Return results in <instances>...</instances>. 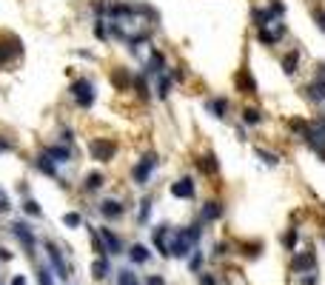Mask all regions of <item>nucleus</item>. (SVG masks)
Masks as SVG:
<instances>
[{
  "label": "nucleus",
  "mask_w": 325,
  "mask_h": 285,
  "mask_svg": "<svg viewBox=\"0 0 325 285\" xmlns=\"http://www.w3.org/2000/svg\"><path fill=\"white\" fill-rule=\"evenodd\" d=\"M202 228H205V225H200V222H191V225H183V228H171L168 256L183 260V256L191 254V251L200 245V240H202Z\"/></svg>",
  "instance_id": "nucleus-1"
},
{
  "label": "nucleus",
  "mask_w": 325,
  "mask_h": 285,
  "mask_svg": "<svg viewBox=\"0 0 325 285\" xmlns=\"http://www.w3.org/2000/svg\"><path fill=\"white\" fill-rule=\"evenodd\" d=\"M69 97H72V103L80 111H92L94 103H97V83H94V77H88V74L74 77L69 83Z\"/></svg>",
  "instance_id": "nucleus-2"
},
{
  "label": "nucleus",
  "mask_w": 325,
  "mask_h": 285,
  "mask_svg": "<svg viewBox=\"0 0 325 285\" xmlns=\"http://www.w3.org/2000/svg\"><path fill=\"white\" fill-rule=\"evenodd\" d=\"M157 165H160V154L154 149H145L143 154H140V160L134 165L129 168V180L137 188H145V185L152 183V177H154V171H157Z\"/></svg>",
  "instance_id": "nucleus-3"
},
{
  "label": "nucleus",
  "mask_w": 325,
  "mask_h": 285,
  "mask_svg": "<svg viewBox=\"0 0 325 285\" xmlns=\"http://www.w3.org/2000/svg\"><path fill=\"white\" fill-rule=\"evenodd\" d=\"M88 160L97 165H106V163H114L117 154H120V142L114 140V137H88Z\"/></svg>",
  "instance_id": "nucleus-4"
},
{
  "label": "nucleus",
  "mask_w": 325,
  "mask_h": 285,
  "mask_svg": "<svg viewBox=\"0 0 325 285\" xmlns=\"http://www.w3.org/2000/svg\"><path fill=\"white\" fill-rule=\"evenodd\" d=\"M300 140L308 146V151H314V154L325 163V111H319V114L311 117L308 128H305V134L300 137Z\"/></svg>",
  "instance_id": "nucleus-5"
},
{
  "label": "nucleus",
  "mask_w": 325,
  "mask_h": 285,
  "mask_svg": "<svg viewBox=\"0 0 325 285\" xmlns=\"http://www.w3.org/2000/svg\"><path fill=\"white\" fill-rule=\"evenodd\" d=\"M285 35H288L285 20H274L271 26H265V28H254V40L260 43L262 49H277V46L285 40Z\"/></svg>",
  "instance_id": "nucleus-6"
},
{
  "label": "nucleus",
  "mask_w": 325,
  "mask_h": 285,
  "mask_svg": "<svg viewBox=\"0 0 325 285\" xmlns=\"http://www.w3.org/2000/svg\"><path fill=\"white\" fill-rule=\"evenodd\" d=\"M29 165L37 171V174H43V177H49V180H54V183H60V188H66V191L72 188V183H69V180L60 177V165L54 163V160H49L43 151H37V154L29 160Z\"/></svg>",
  "instance_id": "nucleus-7"
},
{
  "label": "nucleus",
  "mask_w": 325,
  "mask_h": 285,
  "mask_svg": "<svg viewBox=\"0 0 325 285\" xmlns=\"http://www.w3.org/2000/svg\"><path fill=\"white\" fill-rule=\"evenodd\" d=\"M23 57V40L12 32H0V69Z\"/></svg>",
  "instance_id": "nucleus-8"
},
{
  "label": "nucleus",
  "mask_w": 325,
  "mask_h": 285,
  "mask_svg": "<svg viewBox=\"0 0 325 285\" xmlns=\"http://www.w3.org/2000/svg\"><path fill=\"white\" fill-rule=\"evenodd\" d=\"M168 66H171V63H168V54H166V51H160V49H154V46H149V51H145V57H143V69H140V71H143L149 80H154L157 74H166Z\"/></svg>",
  "instance_id": "nucleus-9"
},
{
  "label": "nucleus",
  "mask_w": 325,
  "mask_h": 285,
  "mask_svg": "<svg viewBox=\"0 0 325 285\" xmlns=\"http://www.w3.org/2000/svg\"><path fill=\"white\" fill-rule=\"evenodd\" d=\"M40 151H43L49 160H54L57 165H69V163H74V157H77V146H69V142H60V140L43 142Z\"/></svg>",
  "instance_id": "nucleus-10"
},
{
  "label": "nucleus",
  "mask_w": 325,
  "mask_h": 285,
  "mask_svg": "<svg viewBox=\"0 0 325 285\" xmlns=\"http://www.w3.org/2000/svg\"><path fill=\"white\" fill-rule=\"evenodd\" d=\"M9 234L15 237V240L20 242L23 248L29 251L32 260H35V254H37V237H35V228H29L26 222H20V220H12V222H9Z\"/></svg>",
  "instance_id": "nucleus-11"
},
{
  "label": "nucleus",
  "mask_w": 325,
  "mask_h": 285,
  "mask_svg": "<svg viewBox=\"0 0 325 285\" xmlns=\"http://www.w3.org/2000/svg\"><path fill=\"white\" fill-rule=\"evenodd\" d=\"M46 254H49L51 274L57 279H63V282H69V263L63 260V251H60V245L54 240H46Z\"/></svg>",
  "instance_id": "nucleus-12"
},
{
  "label": "nucleus",
  "mask_w": 325,
  "mask_h": 285,
  "mask_svg": "<svg viewBox=\"0 0 325 285\" xmlns=\"http://www.w3.org/2000/svg\"><path fill=\"white\" fill-rule=\"evenodd\" d=\"M168 194H171L174 200H186V203H191V200L197 197L194 174H183V177H177L174 183H168Z\"/></svg>",
  "instance_id": "nucleus-13"
},
{
  "label": "nucleus",
  "mask_w": 325,
  "mask_h": 285,
  "mask_svg": "<svg viewBox=\"0 0 325 285\" xmlns=\"http://www.w3.org/2000/svg\"><path fill=\"white\" fill-rule=\"evenodd\" d=\"M126 211H129V203H123V200H117V197H103L100 203H97V214L108 222L123 220Z\"/></svg>",
  "instance_id": "nucleus-14"
},
{
  "label": "nucleus",
  "mask_w": 325,
  "mask_h": 285,
  "mask_svg": "<svg viewBox=\"0 0 325 285\" xmlns=\"http://www.w3.org/2000/svg\"><path fill=\"white\" fill-rule=\"evenodd\" d=\"M234 92L243 94V97H257V94H260V83H257V77L251 74L248 66H243V69L234 74Z\"/></svg>",
  "instance_id": "nucleus-15"
},
{
  "label": "nucleus",
  "mask_w": 325,
  "mask_h": 285,
  "mask_svg": "<svg viewBox=\"0 0 325 285\" xmlns=\"http://www.w3.org/2000/svg\"><path fill=\"white\" fill-rule=\"evenodd\" d=\"M223 214H225V203L223 200H217V197H211V200H205L200 206V211H197V222L200 225H214L217 220H223Z\"/></svg>",
  "instance_id": "nucleus-16"
},
{
  "label": "nucleus",
  "mask_w": 325,
  "mask_h": 285,
  "mask_svg": "<svg viewBox=\"0 0 325 285\" xmlns=\"http://www.w3.org/2000/svg\"><path fill=\"white\" fill-rule=\"evenodd\" d=\"M106 185H108V174L103 168L86 171V174L80 177V191H83V194H100Z\"/></svg>",
  "instance_id": "nucleus-17"
},
{
  "label": "nucleus",
  "mask_w": 325,
  "mask_h": 285,
  "mask_svg": "<svg viewBox=\"0 0 325 285\" xmlns=\"http://www.w3.org/2000/svg\"><path fill=\"white\" fill-rule=\"evenodd\" d=\"M97 234H100V240H103V248H106V256L126 254V242H123V237L117 234V231H111L108 225H100V228H97Z\"/></svg>",
  "instance_id": "nucleus-18"
},
{
  "label": "nucleus",
  "mask_w": 325,
  "mask_h": 285,
  "mask_svg": "<svg viewBox=\"0 0 325 285\" xmlns=\"http://www.w3.org/2000/svg\"><path fill=\"white\" fill-rule=\"evenodd\" d=\"M202 108H205V114H211L214 120H225L228 111H231V100L225 97V94H211V97H205Z\"/></svg>",
  "instance_id": "nucleus-19"
},
{
  "label": "nucleus",
  "mask_w": 325,
  "mask_h": 285,
  "mask_svg": "<svg viewBox=\"0 0 325 285\" xmlns=\"http://www.w3.org/2000/svg\"><path fill=\"white\" fill-rule=\"evenodd\" d=\"M303 97L308 100L311 106H325V80H317V77H311L308 83H303Z\"/></svg>",
  "instance_id": "nucleus-20"
},
{
  "label": "nucleus",
  "mask_w": 325,
  "mask_h": 285,
  "mask_svg": "<svg viewBox=\"0 0 325 285\" xmlns=\"http://www.w3.org/2000/svg\"><path fill=\"white\" fill-rule=\"evenodd\" d=\"M108 80L114 86V92H131V80H134V69L129 66H114L108 71Z\"/></svg>",
  "instance_id": "nucleus-21"
},
{
  "label": "nucleus",
  "mask_w": 325,
  "mask_h": 285,
  "mask_svg": "<svg viewBox=\"0 0 325 285\" xmlns=\"http://www.w3.org/2000/svg\"><path fill=\"white\" fill-rule=\"evenodd\" d=\"M291 271L297 277L300 274H308V271H317V254L314 251H294V260H291Z\"/></svg>",
  "instance_id": "nucleus-22"
},
{
  "label": "nucleus",
  "mask_w": 325,
  "mask_h": 285,
  "mask_svg": "<svg viewBox=\"0 0 325 285\" xmlns=\"http://www.w3.org/2000/svg\"><path fill=\"white\" fill-rule=\"evenodd\" d=\"M194 168L200 171L202 177H217L220 174V160H217L214 151H202L194 157Z\"/></svg>",
  "instance_id": "nucleus-23"
},
{
  "label": "nucleus",
  "mask_w": 325,
  "mask_h": 285,
  "mask_svg": "<svg viewBox=\"0 0 325 285\" xmlns=\"http://www.w3.org/2000/svg\"><path fill=\"white\" fill-rule=\"evenodd\" d=\"M300 66H303V51L300 49H288L280 57V69L285 77H297V74H300Z\"/></svg>",
  "instance_id": "nucleus-24"
},
{
  "label": "nucleus",
  "mask_w": 325,
  "mask_h": 285,
  "mask_svg": "<svg viewBox=\"0 0 325 285\" xmlns=\"http://www.w3.org/2000/svg\"><path fill=\"white\" fill-rule=\"evenodd\" d=\"M240 123L246 128H262L265 123V111L260 106H243L240 108Z\"/></svg>",
  "instance_id": "nucleus-25"
},
{
  "label": "nucleus",
  "mask_w": 325,
  "mask_h": 285,
  "mask_svg": "<svg viewBox=\"0 0 325 285\" xmlns=\"http://www.w3.org/2000/svg\"><path fill=\"white\" fill-rule=\"evenodd\" d=\"M131 92H134V97H137L140 103H152V97H154L152 86H149V77H145L143 71H134V80H131Z\"/></svg>",
  "instance_id": "nucleus-26"
},
{
  "label": "nucleus",
  "mask_w": 325,
  "mask_h": 285,
  "mask_svg": "<svg viewBox=\"0 0 325 285\" xmlns=\"http://www.w3.org/2000/svg\"><path fill=\"white\" fill-rule=\"evenodd\" d=\"M168 240H171V225H166V222L154 225V231H152V245H154V248H157L163 256H168Z\"/></svg>",
  "instance_id": "nucleus-27"
},
{
  "label": "nucleus",
  "mask_w": 325,
  "mask_h": 285,
  "mask_svg": "<svg viewBox=\"0 0 325 285\" xmlns=\"http://www.w3.org/2000/svg\"><path fill=\"white\" fill-rule=\"evenodd\" d=\"M248 20H251L254 28H265L274 23V17H271V12H268L265 3H254L251 6V14H248Z\"/></svg>",
  "instance_id": "nucleus-28"
},
{
  "label": "nucleus",
  "mask_w": 325,
  "mask_h": 285,
  "mask_svg": "<svg viewBox=\"0 0 325 285\" xmlns=\"http://www.w3.org/2000/svg\"><path fill=\"white\" fill-rule=\"evenodd\" d=\"M152 92H154V97H157V100H168V97H171L174 80L168 77V71H166V74H157V77H154V89H152Z\"/></svg>",
  "instance_id": "nucleus-29"
},
{
  "label": "nucleus",
  "mask_w": 325,
  "mask_h": 285,
  "mask_svg": "<svg viewBox=\"0 0 325 285\" xmlns=\"http://www.w3.org/2000/svg\"><path fill=\"white\" fill-rule=\"evenodd\" d=\"M126 254H129V260H131L134 265H145L149 260H152V248H149L145 242H131Z\"/></svg>",
  "instance_id": "nucleus-30"
},
{
  "label": "nucleus",
  "mask_w": 325,
  "mask_h": 285,
  "mask_svg": "<svg viewBox=\"0 0 325 285\" xmlns=\"http://www.w3.org/2000/svg\"><path fill=\"white\" fill-rule=\"evenodd\" d=\"M254 154H257V160H260L262 165H268V168H277V165L282 163V154L280 151H271L268 146H254Z\"/></svg>",
  "instance_id": "nucleus-31"
},
{
  "label": "nucleus",
  "mask_w": 325,
  "mask_h": 285,
  "mask_svg": "<svg viewBox=\"0 0 325 285\" xmlns=\"http://www.w3.org/2000/svg\"><path fill=\"white\" fill-rule=\"evenodd\" d=\"M92 37H94L97 43H103V46H108V43H111L108 20H103V17H94V23H92Z\"/></svg>",
  "instance_id": "nucleus-32"
},
{
  "label": "nucleus",
  "mask_w": 325,
  "mask_h": 285,
  "mask_svg": "<svg viewBox=\"0 0 325 285\" xmlns=\"http://www.w3.org/2000/svg\"><path fill=\"white\" fill-rule=\"evenodd\" d=\"M152 208H154V197H152V194L140 197V203H137V225H140V228L149 222V217H152Z\"/></svg>",
  "instance_id": "nucleus-33"
},
{
  "label": "nucleus",
  "mask_w": 325,
  "mask_h": 285,
  "mask_svg": "<svg viewBox=\"0 0 325 285\" xmlns=\"http://www.w3.org/2000/svg\"><path fill=\"white\" fill-rule=\"evenodd\" d=\"M285 128H288L291 137H303L305 128H308V117H300V114H294V117H288V120H285Z\"/></svg>",
  "instance_id": "nucleus-34"
},
{
  "label": "nucleus",
  "mask_w": 325,
  "mask_h": 285,
  "mask_svg": "<svg viewBox=\"0 0 325 285\" xmlns=\"http://www.w3.org/2000/svg\"><path fill=\"white\" fill-rule=\"evenodd\" d=\"M237 251H240L243 256H260L262 251H265V245H262L260 240H254V242H248V240H240Z\"/></svg>",
  "instance_id": "nucleus-35"
},
{
  "label": "nucleus",
  "mask_w": 325,
  "mask_h": 285,
  "mask_svg": "<svg viewBox=\"0 0 325 285\" xmlns=\"http://www.w3.org/2000/svg\"><path fill=\"white\" fill-rule=\"evenodd\" d=\"M111 274V263H108V256H97L92 263V277L94 279H106Z\"/></svg>",
  "instance_id": "nucleus-36"
},
{
  "label": "nucleus",
  "mask_w": 325,
  "mask_h": 285,
  "mask_svg": "<svg viewBox=\"0 0 325 285\" xmlns=\"http://www.w3.org/2000/svg\"><path fill=\"white\" fill-rule=\"evenodd\" d=\"M268 12L274 20H285V14H288V6H285V0H265Z\"/></svg>",
  "instance_id": "nucleus-37"
},
{
  "label": "nucleus",
  "mask_w": 325,
  "mask_h": 285,
  "mask_svg": "<svg viewBox=\"0 0 325 285\" xmlns=\"http://www.w3.org/2000/svg\"><path fill=\"white\" fill-rule=\"evenodd\" d=\"M23 214H26V217L40 220V217H43V208H40V203H37L35 197H23Z\"/></svg>",
  "instance_id": "nucleus-38"
},
{
  "label": "nucleus",
  "mask_w": 325,
  "mask_h": 285,
  "mask_svg": "<svg viewBox=\"0 0 325 285\" xmlns=\"http://www.w3.org/2000/svg\"><path fill=\"white\" fill-rule=\"evenodd\" d=\"M108 6H111V0H88V9H92V17H108Z\"/></svg>",
  "instance_id": "nucleus-39"
},
{
  "label": "nucleus",
  "mask_w": 325,
  "mask_h": 285,
  "mask_svg": "<svg viewBox=\"0 0 325 285\" xmlns=\"http://www.w3.org/2000/svg\"><path fill=\"white\" fill-rule=\"evenodd\" d=\"M202 263H205V254H202L200 248H194L191 254H188V271H191V274H200Z\"/></svg>",
  "instance_id": "nucleus-40"
},
{
  "label": "nucleus",
  "mask_w": 325,
  "mask_h": 285,
  "mask_svg": "<svg viewBox=\"0 0 325 285\" xmlns=\"http://www.w3.org/2000/svg\"><path fill=\"white\" fill-rule=\"evenodd\" d=\"M83 222H86V220H83V211H66L63 214V225L72 228V231H77Z\"/></svg>",
  "instance_id": "nucleus-41"
},
{
  "label": "nucleus",
  "mask_w": 325,
  "mask_h": 285,
  "mask_svg": "<svg viewBox=\"0 0 325 285\" xmlns=\"http://www.w3.org/2000/svg\"><path fill=\"white\" fill-rule=\"evenodd\" d=\"M297 240H300V231H297L294 225L285 228V234H282V245H285V251H291V254H294V251H297Z\"/></svg>",
  "instance_id": "nucleus-42"
},
{
  "label": "nucleus",
  "mask_w": 325,
  "mask_h": 285,
  "mask_svg": "<svg viewBox=\"0 0 325 285\" xmlns=\"http://www.w3.org/2000/svg\"><path fill=\"white\" fill-rule=\"evenodd\" d=\"M117 285H140V279L131 268H120L117 271Z\"/></svg>",
  "instance_id": "nucleus-43"
},
{
  "label": "nucleus",
  "mask_w": 325,
  "mask_h": 285,
  "mask_svg": "<svg viewBox=\"0 0 325 285\" xmlns=\"http://www.w3.org/2000/svg\"><path fill=\"white\" fill-rule=\"evenodd\" d=\"M12 151H17V140L12 134H3V131H0V157L12 154Z\"/></svg>",
  "instance_id": "nucleus-44"
},
{
  "label": "nucleus",
  "mask_w": 325,
  "mask_h": 285,
  "mask_svg": "<svg viewBox=\"0 0 325 285\" xmlns=\"http://www.w3.org/2000/svg\"><path fill=\"white\" fill-rule=\"evenodd\" d=\"M37 285H54V274L49 265H37Z\"/></svg>",
  "instance_id": "nucleus-45"
},
{
  "label": "nucleus",
  "mask_w": 325,
  "mask_h": 285,
  "mask_svg": "<svg viewBox=\"0 0 325 285\" xmlns=\"http://www.w3.org/2000/svg\"><path fill=\"white\" fill-rule=\"evenodd\" d=\"M168 77H171L174 83H186V80H188L186 66H168Z\"/></svg>",
  "instance_id": "nucleus-46"
},
{
  "label": "nucleus",
  "mask_w": 325,
  "mask_h": 285,
  "mask_svg": "<svg viewBox=\"0 0 325 285\" xmlns=\"http://www.w3.org/2000/svg\"><path fill=\"white\" fill-rule=\"evenodd\" d=\"M228 248H231V245H228L225 240L214 242V248H211V256H214V260H223V256H228V254H231Z\"/></svg>",
  "instance_id": "nucleus-47"
},
{
  "label": "nucleus",
  "mask_w": 325,
  "mask_h": 285,
  "mask_svg": "<svg viewBox=\"0 0 325 285\" xmlns=\"http://www.w3.org/2000/svg\"><path fill=\"white\" fill-rule=\"evenodd\" d=\"M88 234H92V248H94V254H97V256H106V248H103V240H100V234H97V228H88Z\"/></svg>",
  "instance_id": "nucleus-48"
},
{
  "label": "nucleus",
  "mask_w": 325,
  "mask_h": 285,
  "mask_svg": "<svg viewBox=\"0 0 325 285\" xmlns=\"http://www.w3.org/2000/svg\"><path fill=\"white\" fill-rule=\"evenodd\" d=\"M6 214H12V200H9L6 188H0V217H6Z\"/></svg>",
  "instance_id": "nucleus-49"
},
{
  "label": "nucleus",
  "mask_w": 325,
  "mask_h": 285,
  "mask_svg": "<svg viewBox=\"0 0 325 285\" xmlns=\"http://www.w3.org/2000/svg\"><path fill=\"white\" fill-rule=\"evenodd\" d=\"M311 17H314V23H317V28H319V32H322V35H325V9H322V6H317V9H314V12H311Z\"/></svg>",
  "instance_id": "nucleus-50"
},
{
  "label": "nucleus",
  "mask_w": 325,
  "mask_h": 285,
  "mask_svg": "<svg viewBox=\"0 0 325 285\" xmlns=\"http://www.w3.org/2000/svg\"><path fill=\"white\" fill-rule=\"evenodd\" d=\"M200 285H220V279H217V274H209V271H200V279H197Z\"/></svg>",
  "instance_id": "nucleus-51"
},
{
  "label": "nucleus",
  "mask_w": 325,
  "mask_h": 285,
  "mask_svg": "<svg viewBox=\"0 0 325 285\" xmlns=\"http://www.w3.org/2000/svg\"><path fill=\"white\" fill-rule=\"evenodd\" d=\"M143 285H166V279L160 277V274H149V277H145V282Z\"/></svg>",
  "instance_id": "nucleus-52"
},
{
  "label": "nucleus",
  "mask_w": 325,
  "mask_h": 285,
  "mask_svg": "<svg viewBox=\"0 0 325 285\" xmlns=\"http://www.w3.org/2000/svg\"><path fill=\"white\" fill-rule=\"evenodd\" d=\"M311 77H317V80H325V63H317L314 66V74Z\"/></svg>",
  "instance_id": "nucleus-53"
},
{
  "label": "nucleus",
  "mask_w": 325,
  "mask_h": 285,
  "mask_svg": "<svg viewBox=\"0 0 325 285\" xmlns=\"http://www.w3.org/2000/svg\"><path fill=\"white\" fill-rule=\"evenodd\" d=\"M234 134H237V140H248V131H246V126H240V123H237V128H234Z\"/></svg>",
  "instance_id": "nucleus-54"
},
{
  "label": "nucleus",
  "mask_w": 325,
  "mask_h": 285,
  "mask_svg": "<svg viewBox=\"0 0 325 285\" xmlns=\"http://www.w3.org/2000/svg\"><path fill=\"white\" fill-rule=\"evenodd\" d=\"M17 194H23V197H29V183H26V180H20V183H17Z\"/></svg>",
  "instance_id": "nucleus-55"
},
{
  "label": "nucleus",
  "mask_w": 325,
  "mask_h": 285,
  "mask_svg": "<svg viewBox=\"0 0 325 285\" xmlns=\"http://www.w3.org/2000/svg\"><path fill=\"white\" fill-rule=\"evenodd\" d=\"M12 256H15V254H12V251H9V248H0V263H9Z\"/></svg>",
  "instance_id": "nucleus-56"
},
{
  "label": "nucleus",
  "mask_w": 325,
  "mask_h": 285,
  "mask_svg": "<svg viewBox=\"0 0 325 285\" xmlns=\"http://www.w3.org/2000/svg\"><path fill=\"white\" fill-rule=\"evenodd\" d=\"M9 285H29V282H26V277H23V274H15Z\"/></svg>",
  "instance_id": "nucleus-57"
}]
</instances>
